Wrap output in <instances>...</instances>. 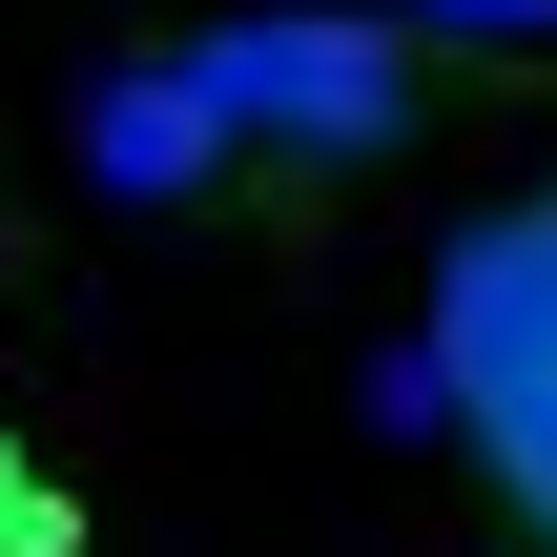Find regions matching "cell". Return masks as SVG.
Returning <instances> with one entry per match:
<instances>
[{
	"instance_id": "1",
	"label": "cell",
	"mask_w": 557,
	"mask_h": 557,
	"mask_svg": "<svg viewBox=\"0 0 557 557\" xmlns=\"http://www.w3.org/2000/svg\"><path fill=\"white\" fill-rule=\"evenodd\" d=\"M186 83H207L227 145H289V165H393L434 124V62L393 21H351V0H248V21L186 41Z\"/></svg>"
},
{
	"instance_id": "2",
	"label": "cell",
	"mask_w": 557,
	"mask_h": 557,
	"mask_svg": "<svg viewBox=\"0 0 557 557\" xmlns=\"http://www.w3.org/2000/svg\"><path fill=\"white\" fill-rule=\"evenodd\" d=\"M557 372V227L537 207H475L455 248H434V393L475 413V393H517Z\"/></svg>"
},
{
	"instance_id": "3",
	"label": "cell",
	"mask_w": 557,
	"mask_h": 557,
	"mask_svg": "<svg viewBox=\"0 0 557 557\" xmlns=\"http://www.w3.org/2000/svg\"><path fill=\"white\" fill-rule=\"evenodd\" d=\"M207 165H227V124H207L186 62H103V83H83V186L165 207V186H207Z\"/></svg>"
},
{
	"instance_id": "4",
	"label": "cell",
	"mask_w": 557,
	"mask_h": 557,
	"mask_svg": "<svg viewBox=\"0 0 557 557\" xmlns=\"http://www.w3.org/2000/svg\"><path fill=\"white\" fill-rule=\"evenodd\" d=\"M372 21H393L413 62H434V41H496V62H517V41H557V0H372Z\"/></svg>"
},
{
	"instance_id": "5",
	"label": "cell",
	"mask_w": 557,
	"mask_h": 557,
	"mask_svg": "<svg viewBox=\"0 0 557 557\" xmlns=\"http://www.w3.org/2000/svg\"><path fill=\"white\" fill-rule=\"evenodd\" d=\"M537 227H557V207H537Z\"/></svg>"
}]
</instances>
